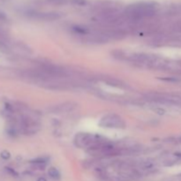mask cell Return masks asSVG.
<instances>
[{
	"mask_svg": "<svg viewBox=\"0 0 181 181\" xmlns=\"http://www.w3.org/2000/svg\"><path fill=\"white\" fill-rule=\"evenodd\" d=\"M78 106V104L74 102H66L60 104H57L54 106H51L49 108V111L50 113H66V112H71L74 110Z\"/></svg>",
	"mask_w": 181,
	"mask_h": 181,
	"instance_id": "obj_4",
	"label": "cell"
},
{
	"mask_svg": "<svg viewBox=\"0 0 181 181\" xmlns=\"http://www.w3.org/2000/svg\"><path fill=\"white\" fill-rule=\"evenodd\" d=\"M99 125L102 127L113 128V129H124L125 128V125H126L123 118L115 113H110V114L103 116L101 118Z\"/></svg>",
	"mask_w": 181,
	"mask_h": 181,
	"instance_id": "obj_2",
	"label": "cell"
},
{
	"mask_svg": "<svg viewBox=\"0 0 181 181\" xmlns=\"http://www.w3.org/2000/svg\"><path fill=\"white\" fill-rule=\"evenodd\" d=\"M176 11H177L178 13H181V5L180 6H179V7H178V9H177Z\"/></svg>",
	"mask_w": 181,
	"mask_h": 181,
	"instance_id": "obj_17",
	"label": "cell"
},
{
	"mask_svg": "<svg viewBox=\"0 0 181 181\" xmlns=\"http://www.w3.org/2000/svg\"><path fill=\"white\" fill-rule=\"evenodd\" d=\"M163 81H168V82H178L179 81V79L177 77H165V78H161L160 79Z\"/></svg>",
	"mask_w": 181,
	"mask_h": 181,
	"instance_id": "obj_13",
	"label": "cell"
},
{
	"mask_svg": "<svg viewBox=\"0 0 181 181\" xmlns=\"http://www.w3.org/2000/svg\"><path fill=\"white\" fill-rule=\"evenodd\" d=\"M48 175H49L51 179H53L55 180L60 179V172H58L56 168H54V167L49 168V171H48Z\"/></svg>",
	"mask_w": 181,
	"mask_h": 181,
	"instance_id": "obj_10",
	"label": "cell"
},
{
	"mask_svg": "<svg viewBox=\"0 0 181 181\" xmlns=\"http://www.w3.org/2000/svg\"><path fill=\"white\" fill-rule=\"evenodd\" d=\"M70 2H71V4L78 5V6H83L87 4L86 0H70Z\"/></svg>",
	"mask_w": 181,
	"mask_h": 181,
	"instance_id": "obj_14",
	"label": "cell"
},
{
	"mask_svg": "<svg viewBox=\"0 0 181 181\" xmlns=\"http://www.w3.org/2000/svg\"><path fill=\"white\" fill-rule=\"evenodd\" d=\"M37 181H47V180H46V179H45V178H42H42H39V179H37Z\"/></svg>",
	"mask_w": 181,
	"mask_h": 181,
	"instance_id": "obj_16",
	"label": "cell"
},
{
	"mask_svg": "<svg viewBox=\"0 0 181 181\" xmlns=\"http://www.w3.org/2000/svg\"><path fill=\"white\" fill-rule=\"evenodd\" d=\"M111 55H112L113 58L118 59V60L126 61L127 58H128V55H129V52L122 50V49H116V50H113L111 52Z\"/></svg>",
	"mask_w": 181,
	"mask_h": 181,
	"instance_id": "obj_7",
	"label": "cell"
},
{
	"mask_svg": "<svg viewBox=\"0 0 181 181\" xmlns=\"http://www.w3.org/2000/svg\"><path fill=\"white\" fill-rule=\"evenodd\" d=\"M73 31H74V34H79L81 36L86 35L89 33H90V30L88 27H82V26H74V27H73Z\"/></svg>",
	"mask_w": 181,
	"mask_h": 181,
	"instance_id": "obj_9",
	"label": "cell"
},
{
	"mask_svg": "<svg viewBox=\"0 0 181 181\" xmlns=\"http://www.w3.org/2000/svg\"><path fill=\"white\" fill-rule=\"evenodd\" d=\"M172 29L173 31H175V32H181V20H178L177 22H175L172 25Z\"/></svg>",
	"mask_w": 181,
	"mask_h": 181,
	"instance_id": "obj_12",
	"label": "cell"
},
{
	"mask_svg": "<svg viewBox=\"0 0 181 181\" xmlns=\"http://www.w3.org/2000/svg\"><path fill=\"white\" fill-rule=\"evenodd\" d=\"M99 81L105 83L106 85L110 86V87H113V88H117V89H126L127 88V85L125 83L121 81L120 80L113 78V77H107V76L100 77Z\"/></svg>",
	"mask_w": 181,
	"mask_h": 181,
	"instance_id": "obj_5",
	"label": "cell"
},
{
	"mask_svg": "<svg viewBox=\"0 0 181 181\" xmlns=\"http://www.w3.org/2000/svg\"><path fill=\"white\" fill-rule=\"evenodd\" d=\"M152 110L158 115H165V110L164 109H162V107H153Z\"/></svg>",
	"mask_w": 181,
	"mask_h": 181,
	"instance_id": "obj_15",
	"label": "cell"
},
{
	"mask_svg": "<svg viewBox=\"0 0 181 181\" xmlns=\"http://www.w3.org/2000/svg\"><path fill=\"white\" fill-rule=\"evenodd\" d=\"M47 2L52 5H65L67 4V0H47Z\"/></svg>",
	"mask_w": 181,
	"mask_h": 181,
	"instance_id": "obj_11",
	"label": "cell"
},
{
	"mask_svg": "<svg viewBox=\"0 0 181 181\" xmlns=\"http://www.w3.org/2000/svg\"><path fill=\"white\" fill-rule=\"evenodd\" d=\"M21 126L26 134H34L40 130V123L29 117H24L22 118Z\"/></svg>",
	"mask_w": 181,
	"mask_h": 181,
	"instance_id": "obj_3",
	"label": "cell"
},
{
	"mask_svg": "<svg viewBox=\"0 0 181 181\" xmlns=\"http://www.w3.org/2000/svg\"><path fill=\"white\" fill-rule=\"evenodd\" d=\"M31 163L34 168H36L38 170H44L46 167V165H47V159L46 158H38V159L32 161Z\"/></svg>",
	"mask_w": 181,
	"mask_h": 181,
	"instance_id": "obj_8",
	"label": "cell"
},
{
	"mask_svg": "<svg viewBox=\"0 0 181 181\" xmlns=\"http://www.w3.org/2000/svg\"><path fill=\"white\" fill-rule=\"evenodd\" d=\"M105 140H106L104 138L99 135H95L88 132H79L75 135L74 141L76 147L88 149Z\"/></svg>",
	"mask_w": 181,
	"mask_h": 181,
	"instance_id": "obj_1",
	"label": "cell"
},
{
	"mask_svg": "<svg viewBox=\"0 0 181 181\" xmlns=\"http://www.w3.org/2000/svg\"><path fill=\"white\" fill-rule=\"evenodd\" d=\"M32 17L38 19V20H55L60 18V15L58 13H32Z\"/></svg>",
	"mask_w": 181,
	"mask_h": 181,
	"instance_id": "obj_6",
	"label": "cell"
}]
</instances>
